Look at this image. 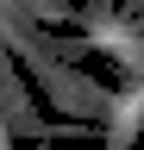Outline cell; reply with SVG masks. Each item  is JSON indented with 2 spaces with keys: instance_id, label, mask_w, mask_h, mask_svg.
Returning a JSON list of instances; mask_svg holds the SVG:
<instances>
[{
  "instance_id": "obj_2",
  "label": "cell",
  "mask_w": 144,
  "mask_h": 150,
  "mask_svg": "<svg viewBox=\"0 0 144 150\" xmlns=\"http://www.w3.org/2000/svg\"><path fill=\"white\" fill-rule=\"evenodd\" d=\"M132 150H144V138H138V144H132Z\"/></svg>"
},
{
  "instance_id": "obj_1",
  "label": "cell",
  "mask_w": 144,
  "mask_h": 150,
  "mask_svg": "<svg viewBox=\"0 0 144 150\" xmlns=\"http://www.w3.org/2000/svg\"><path fill=\"white\" fill-rule=\"evenodd\" d=\"M106 56H113V63H125V69H144V31H132V38H113V44H106Z\"/></svg>"
},
{
  "instance_id": "obj_3",
  "label": "cell",
  "mask_w": 144,
  "mask_h": 150,
  "mask_svg": "<svg viewBox=\"0 0 144 150\" xmlns=\"http://www.w3.org/2000/svg\"><path fill=\"white\" fill-rule=\"evenodd\" d=\"M138 31H144V25H138Z\"/></svg>"
}]
</instances>
